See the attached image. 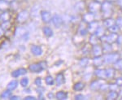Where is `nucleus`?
Masks as SVG:
<instances>
[{"label": "nucleus", "instance_id": "nucleus-34", "mask_svg": "<svg viewBox=\"0 0 122 100\" xmlns=\"http://www.w3.org/2000/svg\"><path fill=\"white\" fill-rule=\"evenodd\" d=\"M88 64H89V59L87 57H85L83 59H81V60H80V63L79 64L81 67H86L88 65Z\"/></svg>", "mask_w": 122, "mask_h": 100}, {"label": "nucleus", "instance_id": "nucleus-21", "mask_svg": "<svg viewBox=\"0 0 122 100\" xmlns=\"http://www.w3.org/2000/svg\"><path fill=\"white\" fill-rule=\"evenodd\" d=\"M104 31H105V30H104L103 27L99 26L97 29H96V30H95V32H94V34H95L98 38H101L103 35H104Z\"/></svg>", "mask_w": 122, "mask_h": 100}, {"label": "nucleus", "instance_id": "nucleus-30", "mask_svg": "<svg viewBox=\"0 0 122 100\" xmlns=\"http://www.w3.org/2000/svg\"><path fill=\"white\" fill-rule=\"evenodd\" d=\"M108 30H109V32L110 33H117L118 32H119V30H120V28L117 26V25H112L111 27H109L108 28Z\"/></svg>", "mask_w": 122, "mask_h": 100}, {"label": "nucleus", "instance_id": "nucleus-8", "mask_svg": "<svg viewBox=\"0 0 122 100\" xmlns=\"http://www.w3.org/2000/svg\"><path fill=\"white\" fill-rule=\"evenodd\" d=\"M117 33H111L109 35H107L106 36V42L110 43V44H112V43L116 42V41H117Z\"/></svg>", "mask_w": 122, "mask_h": 100}, {"label": "nucleus", "instance_id": "nucleus-43", "mask_svg": "<svg viewBox=\"0 0 122 100\" xmlns=\"http://www.w3.org/2000/svg\"><path fill=\"white\" fill-rule=\"evenodd\" d=\"M117 43L119 46H121L122 45V35H121V36H118L117 37Z\"/></svg>", "mask_w": 122, "mask_h": 100}, {"label": "nucleus", "instance_id": "nucleus-9", "mask_svg": "<svg viewBox=\"0 0 122 100\" xmlns=\"http://www.w3.org/2000/svg\"><path fill=\"white\" fill-rule=\"evenodd\" d=\"M92 50H93V54L94 55V56H99L103 54V48L98 44L94 45Z\"/></svg>", "mask_w": 122, "mask_h": 100}, {"label": "nucleus", "instance_id": "nucleus-50", "mask_svg": "<svg viewBox=\"0 0 122 100\" xmlns=\"http://www.w3.org/2000/svg\"><path fill=\"white\" fill-rule=\"evenodd\" d=\"M6 2H7V3H11V2H12V1H14V0H5Z\"/></svg>", "mask_w": 122, "mask_h": 100}, {"label": "nucleus", "instance_id": "nucleus-29", "mask_svg": "<svg viewBox=\"0 0 122 100\" xmlns=\"http://www.w3.org/2000/svg\"><path fill=\"white\" fill-rule=\"evenodd\" d=\"M118 93L117 91H113V90H111V92H110L109 94L107 95V99H111V100H112V99H116L118 97Z\"/></svg>", "mask_w": 122, "mask_h": 100}, {"label": "nucleus", "instance_id": "nucleus-49", "mask_svg": "<svg viewBox=\"0 0 122 100\" xmlns=\"http://www.w3.org/2000/svg\"><path fill=\"white\" fill-rule=\"evenodd\" d=\"M10 99H20L19 97H15V96H11L10 97Z\"/></svg>", "mask_w": 122, "mask_h": 100}, {"label": "nucleus", "instance_id": "nucleus-19", "mask_svg": "<svg viewBox=\"0 0 122 100\" xmlns=\"http://www.w3.org/2000/svg\"><path fill=\"white\" fill-rule=\"evenodd\" d=\"M101 84H102V82L100 81H94L91 84H90V89L93 90H99Z\"/></svg>", "mask_w": 122, "mask_h": 100}, {"label": "nucleus", "instance_id": "nucleus-4", "mask_svg": "<svg viewBox=\"0 0 122 100\" xmlns=\"http://www.w3.org/2000/svg\"><path fill=\"white\" fill-rule=\"evenodd\" d=\"M100 9H101V4H100L99 2L96 1V0L94 2H91L89 4V10L90 12H92V13L97 12Z\"/></svg>", "mask_w": 122, "mask_h": 100}, {"label": "nucleus", "instance_id": "nucleus-14", "mask_svg": "<svg viewBox=\"0 0 122 100\" xmlns=\"http://www.w3.org/2000/svg\"><path fill=\"white\" fill-rule=\"evenodd\" d=\"M83 20L86 23H90L92 21L94 20V13L92 12H89V13H86L83 15Z\"/></svg>", "mask_w": 122, "mask_h": 100}, {"label": "nucleus", "instance_id": "nucleus-16", "mask_svg": "<svg viewBox=\"0 0 122 100\" xmlns=\"http://www.w3.org/2000/svg\"><path fill=\"white\" fill-rule=\"evenodd\" d=\"M31 51L35 55H41L42 54V50L40 46H33L31 47Z\"/></svg>", "mask_w": 122, "mask_h": 100}, {"label": "nucleus", "instance_id": "nucleus-28", "mask_svg": "<svg viewBox=\"0 0 122 100\" xmlns=\"http://www.w3.org/2000/svg\"><path fill=\"white\" fill-rule=\"evenodd\" d=\"M17 86H18V82L16 81H12L7 85V89L10 90H13L16 89Z\"/></svg>", "mask_w": 122, "mask_h": 100}, {"label": "nucleus", "instance_id": "nucleus-13", "mask_svg": "<svg viewBox=\"0 0 122 100\" xmlns=\"http://www.w3.org/2000/svg\"><path fill=\"white\" fill-rule=\"evenodd\" d=\"M94 74L99 79H105V78H107L105 69H97L94 72Z\"/></svg>", "mask_w": 122, "mask_h": 100}, {"label": "nucleus", "instance_id": "nucleus-11", "mask_svg": "<svg viewBox=\"0 0 122 100\" xmlns=\"http://www.w3.org/2000/svg\"><path fill=\"white\" fill-rule=\"evenodd\" d=\"M93 63H94V65L95 67H97V68H99V67L102 66L103 64L104 63V60H103V57H102L101 55L99 56H95L93 60Z\"/></svg>", "mask_w": 122, "mask_h": 100}, {"label": "nucleus", "instance_id": "nucleus-36", "mask_svg": "<svg viewBox=\"0 0 122 100\" xmlns=\"http://www.w3.org/2000/svg\"><path fill=\"white\" fill-rule=\"evenodd\" d=\"M20 85L23 87H26L29 85V79L27 77H24L20 80Z\"/></svg>", "mask_w": 122, "mask_h": 100}, {"label": "nucleus", "instance_id": "nucleus-42", "mask_svg": "<svg viewBox=\"0 0 122 100\" xmlns=\"http://www.w3.org/2000/svg\"><path fill=\"white\" fill-rule=\"evenodd\" d=\"M80 33L82 36H86L88 33V29H82L81 30H80Z\"/></svg>", "mask_w": 122, "mask_h": 100}, {"label": "nucleus", "instance_id": "nucleus-6", "mask_svg": "<svg viewBox=\"0 0 122 100\" xmlns=\"http://www.w3.org/2000/svg\"><path fill=\"white\" fill-rule=\"evenodd\" d=\"M52 23L56 28H60L63 25V20L59 15H55L52 16Z\"/></svg>", "mask_w": 122, "mask_h": 100}, {"label": "nucleus", "instance_id": "nucleus-2", "mask_svg": "<svg viewBox=\"0 0 122 100\" xmlns=\"http://www.w3.org/2000/svg\"><path fill=\"white\" fill-rule=\"evenodd\" d=\"M120 54L117 52H109L107 55L103 56L104 63L106 64H114L115 62H117L118 60H120Z\"/></svg>", "mask_w": 122, "mask_h": 100}, {"label": "nucleus", "instance_id": "nucleus-35", "mask_svg": "<svg viewBox=\"0 0 122 100\" xmlns=\"http://www.w3.org/2000/svg\"><path fill=\"white\" fill-rule=\"evenodd\" d=\"M1 27L3 28V29L4 31H7V30H8L9 28L11 27V24H10L9 21H5V22H3V24H2Z\"/></svg>", "mask_w": 122, "mask_h": 100}, {"label": "nucleus", "instance_id": "nucleus-7", "mask_svg": "<svg viewBox=\"0 0 122 100\" xmlns=\"http://www.w3.org/2000/svg\"><path fill=\"white\" fill-rule=\"evenodd\" d=\"M41 17H42L43 22H45V23H49L52 19L51 14L49 11H42V12H41Z\"/></svg>", "mask_w": 122, "mask_h": 100}, {"label": "nucleus", "instance_id": "nucleus-12", "mask_svg": "<svg viewBox=\"0 0 122 100\" xmlns=\"http://www.w3.org/2000/svg\"><path fill=\"white\" fill-rule=\"evenodd\" d=\"M99 23L96 22V21H92V22L89 23V26H88V32L91 33H94V32H95L96 29L99 27Z\"/></svg>", "mask_w": 122, "mask_h": 100}, {"label": "nucleus", "instance_id": "nucleus-3", "mask_svg": "<svg viewBox=\"0 0 122 100\" xmlns=\"http://www.w3.org/2000/svg\"><path fill=\"white\" fill-rule=\"evenodd\" d=\"M44 68L45 66L43 65V64L40 63V64H33L29 65V69L33 72H41L44 70Z\"/></svg>", "mask_w": 122, "mask_h": 100}, {"label": "nucleus", "instance_id": "nucleus-26", "mask_svg": "<svg viewBox=\"0 0 122 100\" xmlns=\"http://www.w3.org/2000/svg\"><path fill=\"white\" fill-rule=\"evenodd\" d=\"M98 42H99V38H98L95 34L93 33V34L90 37V43L94 46V45L98 44Z\"/></svg>", "mask_w": 122, "mask_h": 100}, {"label": "nucleus", "instance_id": "nucleus-39", "mask_svg": "<svg viewBox=\"0 0 122 100\" xmlns=\"http://www.w3.org/2000/svg\"><path fill=\"white\" fill-rule=\"evenodd\" d=\"M117 84H110L109 85V90H113V91H116V90L117 89Z\"/></svg>", "mask_w": 122, "mask_h": 100}, {"label": "nucleus", "instance_id": "nucleus-45", "mask_svg": "<svg viewBox=\"0 0 122 100\" xmlns=\"http://www.w3.org/2000/svg\"><path fill=\"white\" fill-rule=\"evenodd\" d=\"M25 100H34L36 99V98L35 97H33V96H27V97L25 98Z\"/></svg>", "mask_w": 122, "mask_h": 100}, {"label": "nucleus", "instance_id": "nucleus-20", "mask_svg": "<svg viewBox=\"0 0 122 100\" xmlns=\"http://www.w3.org/2000/svg\"><path fill=\"white\" fill-rule=\"evenodd\" d=\"M10 18H11V15H10L8 11H4L3 13H2L1 15H0V20H2L3 22H5V21H9Z\"/></svg>", "mask_w": 122, "mask_h": 100}, {"label": "nucleus", "instance_id": "nucleus-1", "mask_svg": "<svg viewBox=\"0 0 122 100\" xmlns=\"http://www.w3.org/2000/svg\"><path fill=\"white\" fill-rule=\"evenodd\" d=\"M101 10L104 18L111 17V15L112 13V6L109 1H104L101 4Z\"/></svg>", "mask_w": 122, "mask_h": 100}, {"label": "nucleus", "instance_id": "nucleus-18", "mask_svg": "<svg viewBox=\"0 0 122 100\" xmlns=\"http://www.w3.org/2000/svg\"><path fill=\"white\" fill-rule=\"evenodd\" d=\"M105 70H106V76H107V78L112 79V78L114 77V76H115V69H114V68H109Z\"/></svg>", "mask_w": 122, "mask_h": 100}, {"label": "nucleus", "instance_id": "nucleus-32", "mask_svg": "<svg viewBox=\"0 0 122 100\" xmlns=\"http://www.w3.org/2000/svg\"><path fill=\"white\" fill-rule=\"evenodd\" d=\"M11 90H10L7 89V90L3 91V93H2L1 97L3 98V99H7V98L11 97Z\"/></svg>", "mask_w": 122, "mask_h": 100}, {"label": "nucleus", "instance_id": "nucleus-51", "mask_svg": "<svg viewBox=\"0 0 122 100\" xmlns=\"http://www.w3.org/2000/svg\"><path fill=\"white\" fill-rule=\"evenodd\" d=\"M96 1L99 2V3H101V2H104V1H105V0H96Z\"/></svg>", "mask_w": 122, "mask_h": 100}, {"label": "nucleus", "instance_id": "nucleus-27", "mask_svg": "<svg viewBox=\"0 0 122 100\" xmlns=\"http://www.w3.org/2000/svg\"><path fill=\"white\" fill-rule=\"evenodd\" d=\"M56 99H60V100H63V99H67V93L64 91H59L57 92L56 94Z\"/></svg>", "mask_w": 122, "mask_h": 100}, {"label": "nucleus", "instance_id": "nucleus-33", "mask_svg": "<svg viewBox=\"0 0 122 100\" xmlns=\"http://www.w3.org/2000/svg\"><path fill=\"white\" fill-rule=\"evenodd\" d=\"M114 66L117 69L120 70L121 72H122V60H118L117 62L114 63Z\"/></svg>", "mask_w": 122, "mask_h": 100}, {"label": "nucleus", "instance_id": "nucleus-23", "mask_svg": "<svg viewBox=\"0 0 122 100\" xmlns=\"http://www.w3.org/2000/svg\"><path fill=\"white\" fill-rule=\"evenodd\" d=\"M85 87V84L82 82H77L73 85V90L75 91H81Z\"/></svg>", "mask_w": 122, "mask_h": 100}, {"label": "nucleus", "instance_id": "nucleus-41", "mask_svg": "<svg viewBox=\"0 0 122 100\" xmlns=\"http://www.w3.org/2000/svg\"><path fill=\"white\" fill-rule=\"evenodd\" d=\"M116 84L118 86H122V77H118L117 80H116Z\"/></svg>", "mask_w": 122, "mask_h": 100}, {"label": "nucleus", "instance_id": "nucleus-22", "mask_svg": "<svg viewBox=\"0 0 122 100\" xmlns=\"http://www.w3.org/2000/svg\"><path fill=\"white\" fill-rule=\"evenodd\" d=\"M9 7V4L5 0H0V11H7Z\"/></svg>", "mask_w": 122, "mask_h": 100}, {"label": "nucleus", "instance_id": "nucleus-17", "mask_svg": "<svg viewBox=\"0 0 122 100\" xmlns=\"http://www.w3.org/2000/svg\"><path fill=\"white\" fill-rule=\"evenodd\" d=\"M65 79H64V76L63 75V73H59L56 76V82L57 84V85H61L62 84L64 83Z\"/></svg>", "mask_w": 122, "mask_h": 100}, {"label": "nucleus", "instance_id": "nucleus-24", "mask_svg": "<svg viewBox=\"0 0 122 100\" xmlns=\"http://www.w3.org/2000/svg\"><path fill=\"white\" fill-rule=\"evenodd\" d=\"M43 33H44V34L46 35V37H48V38H51V37L53 36V31L50 27H47V26L44 27V28H43Z\"/></svg>", "mask_w": 122, "mask_h": 100}, {"label": "nucleus", "instance_id": "nucleus-44", "mask_svg": "<svg viewBox=\"0 0 122 100\" xmlns=\"http://www.w3.org/2000/svg\"><path fill=\"white\" fill-rule=\"evenodd\" d=\"M75 99L76 100H81V99H85V97L82 95H77L75 96Z\"/></svg>", "mask_w": 122, "mask_h": 100}, {"label": "nucleus", "instance_id": "nucleus-25", "mask_svg": "<svg viewBox=\"0 0 122 100\" xmlns=\"http://www.w3.org/2000/svg\"><path fill=\"white\" fill-rule=\"evenodd\" d=\"M112 47L111 44L108 42H104V44L103 46V51L109 53L112 51Z\"/></svg>", "mask_w": 122, "mask_h": 100}, {"label": "nucleus", "instance_id": "nucleus-37", "mask_svg": "<svg viewBox=\"0 0 122 100\" xmlns=\"http://www.w3.org/2000/svg\"><path fill=\"white\" fill-rule=\"evenodd\" d=\"M99 90L101 91H104V92L107 91V90H109V85H108V84H103L102 83L101 85H100Z\"/></svg>", "mask_w": 122, "mask_h": 100}, {"label": "nucleus", "instance_id": "nucleus-40", "mask_svg": "<svg viewBox=\"0 0 122 100\" xmlns=\"http://www.w3.org/2000/svg\"><path fill=\"white\" fill-rule=\"evenodd\" d=\"M34 82H35V85H37L38 86L42 85V79H41V78H39V77L36 78V80H35Z\"/></svg>", "mask_w": 122, "mask_h": 100}, {"label": "nucleus", "instance_id": "nucleus-31", "mask_svg": "<svg viewBox=\"0 0 122 100\" xmlns=\"http://www.w3.org/2000/svg\"><path fill=\"white\" fill-rule=\"evenodd\" d=\"M45 81H46V83L48 85H53L55 84L54 79H53V77H52V76H46V77L45 78Z\"/></svg>", "mask_w": 122, "mask_h": 100}, {"label": "nucleus", "instance_id": "nucleus-10", "mask_svg": "<svg viewBox=\"0 0 122 100\" xmlns=\"http://www.w3.org/2000/svg\"><path fill=\"white\" fill-rule=\"evenodd\" d=\"M27 73V70L25 68H19V69H16L15 71L12 72L11 73V76L13 77H18L20 76H22V75H25V74Z\"/></svg>", "mask_w": 122, "mask_h": 100}, {"label": "nucleus", "instance_id": "nucleus-5", "mask_svg": "<svg viewBox=\"0 0 122 100\" xmlns=\"http://www.w3.org/2000/svg\"><path fill=\"white\" fill-rule=\"evenodd\" d=\"M29 12L27 11H22L17 15V21L19 23H24L29 18Z\"/></svg>", "mask_w": 122, "mask_h": 100}, {"label": "nucleus", "instance_id": "nucleus-48", "mask_svg": "<svg viewBox=\"0 0 122 100\" xmlns=\"http://www.w3.org/2000/svg\"><path fill=\"white\" fill-rule=\"evenodd\" d=\"M117 3H118V5L122 8V0H117Z\"/></svg>", "mask_w": 122, "mask_h": 100}, {"label": "nucleus", "instance_id": "nucleus-15", "mask_svg": "<svg viewBox=\"0 0 122 100\" xmlns=\"http://www.w3.org/2000/svg\"><path fill=\"white\" fill-rule=\"evenodd\" d=\"M116 24V20L111 17H108V18H105V20H103V25L105 27H107L108 29L109 27H111L112 25H115Z\"/></svg>", "mask_w": 122, "mask_h": 100}, {"label": "nucleus", "instance_id": "nucleus-47", "mask_svg": "<svg viewBox=\"0 0 122 100\" xmlns=\"http://www.w3.org/2000/svg\"><path fill=\"white\" fill-rule=\"evenodd\" d=\"M54 98V95H53V93H49L48 94V99H51Z\"/></svg>", "mask_w": 122, "mask_h": 100}, {"label": "nucleus", "instance_id": "nucleus-38", "mask_svg": "<svg viewBox=\"0 0 122 100\" xmlns=\"http://www.w3.org/2000/svg\"><path fill=\"white\" fill-rule=\"evenodd\" d=\"M116 25H117L120 29H122V17H118V18L116 20Z\"/></svg>", "mask_w": 122, "mask_h": 100}, {"label": "nucleus", "instance_id": "nucleus-46", "mask_svg": "<svg viewBox=\"0 0 122 100\" xmlns=\"http://www.w3.org/2000/svg\"><path fill=\"white\" fill-rule=\"evenodd\" d=\"M4 32H5V31L3 30V28H2V27H0V38H1V37L3 36V33H4Z\"/></svg>", "mask_w": 122, "mask_h": 100}]
</instances>
